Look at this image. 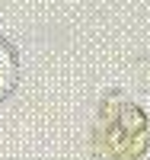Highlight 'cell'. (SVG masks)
Wrapping results in <instances>:
<instances>
[{
	"mask_svg": "<svg viewBox=\"0 0 150 160\" xmlns=\"http://www.w3.org/2000/svg\"><path fill=\"white\" fill-rule=\"evenodd\" d=\"M13 83H16V55H13V48L0 38V96H7Z\"/></svg>",
	"mask_w": 150,
	"mask_h": 160,
	"instance_id": "1",
	"label": "cell"
}]
</instances>
